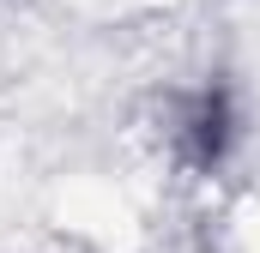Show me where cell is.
I'll use <instances>...</instances> for the list:
<instances>
[{
  "mask_svg": "<svg viewBox=\"0 0 260 253\" xmlns=\"http://www.w3.org/2000/svg\"><path fill=\"white\" fill-rule=\"evenodd\" d=\"M230 139H236V109H230V91L224 85H206L188 115H182V151L194 169H218L230 157Z\"/></svg>",
  "mask_w": 260,
  "mask_h": 253,
  "instance_id": "6da1fadb",
  "label": "cell"
}]
</instances>
